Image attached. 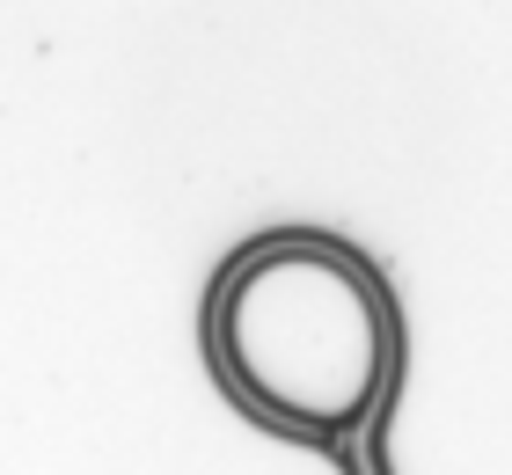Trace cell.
Returning a JSON list of instances; mask_svg holds the SVG:
<instances>
[{
  "label": "cell",
  "instance_id": "obj_1",
  "mask_svg": "<svg viewBox=\"0 0 512 475\" xmlns=\"http://www.w3.org/2000/svg\"><path fill=\"white\" fill-rule=\"evenodd\" d=\"M205 359L235 410L278 439L344 446L403 373L388 278L330 234H264L205 293Z\"/></svg>",
  "mask_w": 512,
  "mask_h": 475
}]
</instances>
